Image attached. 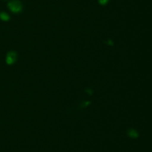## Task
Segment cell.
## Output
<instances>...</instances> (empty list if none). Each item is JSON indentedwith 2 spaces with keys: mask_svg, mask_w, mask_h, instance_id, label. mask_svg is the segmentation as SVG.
<instances>
[{
  "mask_svg": "<svg viewBox=\"0 0 152 152\" xmlns=\"http://www.w3.org/2000/svg\"><path fill=\"white\" fill-rule=\"evenodd\" d=\"M17 60V54L16 52H9L6 55V63L8 65H13Z\"/></svg>",
  "mask_w": 152,
  "mask_h": 152,
  "instance_id": "7a4b0ae2",
  "label": "cell"
},
{
  "mask_svg": "<svg viewBox=\"0 0 152 152\" xmlns=\"http://www.w3.org/2000/svg\"><path fill=\"white\" fill-rule=\"evenodd\" d=\"M0 19L6 22V21H8L10 19V16L5 12H0Z\"/></svg>",
  "mask_w": 152,
  "mask_h": 152,
  "instance_id": "277c9868",
  "label": "cell"
},
{
  "mask_svg": "<svg viewBox=\"0 0 152 152\" xmlns=\"http://www.w3.org/2000/svg\"><path fill=\"white\" fill-rule=\"evenodd\" d=\"M9 10L13 13H19L22 11V4L19 0H12L7 4Z\"/></svg>",
  "mask_w": 152,
  "mask_h": 152,
  "instance_id": "6da1fadb",
  "label": "cell"
},
{
  "mask_svg": "<svg viewBox=\"0 0 152 152\" xmlns=\"http://www.w3.org/2000/svg\"><path fill=\"white\" fill-rule=\"evenodd\" d=\"M108 1H109V0H98V2L101 5H106Z\"/></svg>",
  "mask_w": 152,
  "mask_h": 152,
  "instance_id": "5b68a950",
  "label": "cell"
},
{
  "mask_svg": "<svg viewBox=\"0 0 152 152\" xmlns=\"http://www.w3.org/2000/svg\"><path fill=\"white\" fill-rule=\"evenodd\" d=\"M128 135L132 139H136L139 137V134L135 129H129L128 131Z\"/></svg>",
  "mask_w": 152,
  "mask_h": 152,
  "instance_id": "3957f363",
  "label": "cell"
}]
</instances>
